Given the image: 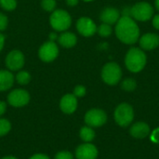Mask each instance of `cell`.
<instances>
[{"mask_svg": "<svg viewBox=\"0 0 159 159\" xmlns=\"http://www.w3.org/2000/svg\"><path fill=\"white\" fill-rule=\"evenodd\" d=\"M140 48L144 50H154L159 46V35L155 33H147L140 36L139 38Z\"/></svg>", "mask_w": 159, "mask_h": 159, "instance_id": "cell-12", "label": "cell"}, {"mask_svg": "<svg viewBox=\"0 0 159 159\" xmlns=\"http://www.w3.org/2000/svg\"><path fill=\"white\" fill-rule=\"evenodd\" d=\"M16 80L20 85H27L31 80V75L27 71H20L16 75Z\"/></svg>", "mask_w": 159, "mask_h": 159, "instance_id": "cell-22", "label": "cell"}, {"mask_svg": "<svg viewBox=\"0 0 159 159\" xmlns=\"http://www.w3.org/2000/svg\"><path fill=\"white\" fill-rule=\"evenodd\" d=\"M151 141L155 143H159V128L154 129L151 133Z\"/></svg>", "mask_w": 159, "mask_h": 159, "instance_id": "cell-29", "label": "cell"}, {"mask_svg": "<svg viewBox=\"0 0 159 159\" xmlns=\"http://www.w3.org/2000/svg\"><path fill=\"white\" fill-rule=\"evenodd\" d=\"M155 7L159 11V0H155Z\"/></svg>", "mask_w": 159, "mask_h": 159, "instance_id": "cell-36", "label": "cell"}, {"mask_svg": "<svg viewBox=\"0 0 159 159\" xmlns=\"http://www.w3.org/2000/svg\"><path fill=\"white\" fill-rule=\"evenodd\" d=\"M107 121L106 113L98 108L89 110L85 115V123L91 128H99L103 126Z\"/></svg>", "mask_w": 159, "mask_h": 159, "instance_id": "cell-7", "label": "cell"}, {"mask_svg": "<svg viewBox=\"0 0 159 159\" xmlns=\"http://www.w3.org/2000/svg\"><path fill=\"white\" fill-rule=\"evenodd\" d=\"M137 88V82L134 78H131V77H129V78H126L124 79L122 82H121V89L125 91H133L135 90Z\"/></svg>", "mask_w": 159, "mask_h": 159, "instance_id": "cell-20", "label": "cell"}, {"mask_svg": "<svg viewBox=\"0 0 159 159\" xmlns=\"http://www.w3.org/2000/svg\"><path fill=\"white\" fill-rule=\"evenodd\" d=\"M102 79L109 86H115L118 84L122 78V70L118 63L108 62L102 69Z\"/></svg>", "mask_w": 159, "mask_h": 159, "instance_id": "cell-3", "label": "cell"}, {"mask_svg": "<svg viewBox=\"0 0 159 159\" xmlns=\"http://www.w3.org/2000/svg\"><path fill=\"white\" fill-rule=\"evenodd\" d=\"M1 159H19L17 158V157H12V156H7V157H4L3 158Z\"/></svg>", "mask_w": 159, "mask_h": 159, "instance_id": "cell-37", "label": "cell"}, {"mask_svg": "<svg viewBox=\"0 0 159 159\" xmlns=\"http://www.w3.org/2000/svg\"><path fill=\"white\" fill-rule=\"evenodd\" d=\"M6 110H7V103L5 102L0 101V117L6 113Z\"/></svg>", "mask_w": 159, "mask_h": 159, "instance_id": "cell-32", "label": "cell"}, {"mask_svg": "<svg viewBox=\"0 0 159 159\" xmlns=\"http://www.w3.org/2000/svg\"><path fill=\"white\" fill-rule=\"evenodd\" d=\"M57 37H58V35L55 33H50L49 34V40L50 41H55L57 39Z\"/></svg>", "mask_w": 159, "mask_h": 159, "instance_id": "cell-35", "label": "cell"}, {"mask_svg": "<svg viewBox=\"0 0 159 159\" xmlns=\"http://www.w3.org/2000/svg\"><path fill=\"white\" fill-rule=\"evenodd\" d=\"M147 63V56L141 48H130L125 56V65L131 73H139L144 69Z\"/></svg>", "mask_w": 159, "mask_h": 159, "instance_id": "cell-2", "label": "cell"}, {"mask_svg": "<svg viewBox=\"0 0 159 159\" xmlns=\"http://www.w3.org/2000/svg\"><path fill=\"white\" fill-rule=\"evenodd\" d=\"M86 92H87V89L84 86L82 85H78L76 86L75 89H74V92L73 94L76 97V98H82L86 95Z\"/></svg>", "mask_w": 159, "mask_h": 159, "instance_id": "cell-26", "label": "cell"}, {"mask_svg": "<svg viewBox=\"0 0 159 159\" xmlns=\"http://www.w3.org/2000/svg\"><path fill=\"white\" fill-rule=\"evenodd\" d=\"M6 65L10 71H19L24 65V55L20 50H11L6 57Z\"/></svg>", "mask_w": 159, "mask_h": 159, "instance_id": "cell-11", "label": "cell"}, {"mask_svg": "<svg viewBox=\"0 0 159 159\" xmlns=\"http://www.w3.org/2000/svg\"><path fill=\"white\" fill-rule=\"evenodd\" d=\"M97 33L99 34V35H101L102 37H108L112 34L113 33V28L112 25L107 24V23H102L100 26L97 27Z\"/></svg>", "mask_w": 159, "mask_h": 159, "instance_id": "cell-21", "label": "cell"}, {"mask_svg": "<svg viewBox=\"0 0 159 159\" xmlns=\"http://www.w3.org/2000/svg\"><path fill=\"white\" fill-rule=\"evenodd\" d=\"M129 133L135 139H144L150 134V128L144 122H137L131 126Z\"/></svg>", "mask_w": 159, "mask_h": 159, "instance_id": "cell-16", "label": "cell"}, {"mask_svg": "<svg viewBox=\"0 0 159 159\" xmlns=\"http://www.w3.org/2000/svg\"><path fill=\"white\" fill-rule=\"evenodd\" d=\"M51 27L59 32H65L72 24V18L70 14L63 9L54 10L49 18Z\"/></svg>", "mask_w": 159, "mask_h": 159, "instance_id": "cell-5", "label": "cell"}, {"mask_svg": "<svg viewBox=\"0 0 159 159\" xmlns=\"http://www.w3.org/2000/svg\"><path fill=\"white\" fill-rule=\"evenodd\" d=\"M39 58L45 62L53 61L59 55V48L54 41H48L44 43L38 51Z\"/></svg>", "mask_w": 159, "mask_h": 159, "instance_id": "cell-9", "label": "cell"}, {"mask_svg": "<svg viewBox=\"0 0 159 159\" xmlns=\"http://www.w3.org/2000/svg\"><path fill=\"white\" fill-rule=\"evenodd\" d=\"M0 5L4 9L10 11L16 8L17 1L16 0H0Z\"/></svg>", "mask_w": 159, "mask_h": 159, "instance_id": "cell-24", "label": "cell"}, {"mask_svg": "<svg viewBox=\"0 0 159 159\" xmlns=\"http://www.w3.org/2000/svg\"><path fill=\"white\" fill-rule=\"evenodd\" d=\"M29 159H50L45 154H34Z\"/></svg>", "mask_w": 159, "mask_h": 159, "instance_id": "cell-31", "label": "cell"}, {"mask_svg": "<svg viewBox=\"0 0 159 159\" xmlns=\"http://www.w3.org/2000/svg\"><path fill=\"white\" fill-rule=\"evenodd\" d=\"M58 41L60 45L63 48H73L76 45L77 42V37L75 34L71 32H63L58 38Z\"/></svg>", "mask_w": 159, "mask_h": 159, "instance_id": "cell-18", "label": "cell"}, {"mask_svg": "<svg viewBox=\"0 0 159 159\" xmlns=\"http://www.w3.org/2000/svg\"><path fill=\"white\" fill-rule=\"evenodd\" d=\"M7 23H8L7 17L5 14L0 13V32H1V31H4V30L7 28Z\"/></svg>", "mask_w": 159, "mask_h": 159, "instance_id": "cell-28", "label": "cell"}, {"mask_svg": "<svg viewBox=\"0 0 159 159\" xmlns=\"http://www.w3.org/2000/svg\"><path fill=\"white\" fill-rule=\"evenodd\" d=\"M4 44H5V37H4V35L0 33V51H1L2 48H4Z\"/></svg>", "mask_w": 159, "mask_h": 159, "instance_id": "cell-34", "label": "cell"}, {"mask_svg": "<svg viewBox=\"0 0 159 159\" xmlns=\"http://www.w3.org/2000/svg\"><path fill=\"white\" fill-rule=\"evenodd\" d=\"M79 0H66V4L70 7H75L78 4Z\"/></svg>", "mask_w": 159, "mask_h": 159, "instance_id": "cell-33", "label": "cell"}, {"mask_svg": "<svg viewBox=\"0 0 159 159\" xmlns=\"http://www.w3.org/2000/svg\"><path fill=\"white\" fill-rule=\"evenodd\" d=\"M42 7L48 12H51L56 7V0H42Z\"/></svg>", "mask_w": 159, "mask_h": 159, "instance_id": "cell-25", "label": "cell"}, {"mask_svg": "<svg viewBox=\"0 0 159 159\" xmlns=\"http://www.w3.org/2000/svg\"><path fill=\"white\" fill-rule=\"evenodd\" d=\"M79 136H80V138H81V140L83 142H85V143H90L95 138V131L93 130V129L91 127L85 126V127H82L80 129Z\"/></svg>", "mask_w": 159, "mask_h": 159, "instance_id": "cell-19", "label": "cell"}, {"mask_svg": "<svg viewBox=\"0 0 159 159\" xmlns=\"http://www.w3.org/2000/svg\"><path fill=\"white\" fill-rule=\"evenodd\" d=\"M115 120L121 127H128L134 118V111L130 104L121 103L115 110Z\"/></svg>", "mask_w": 159, "mask_h": 159, "instance_id": "cell-6", "label": "cell"}, {"mask_svg": "<svg viewBox=\"0 0 159 159\" xmlns=\"http://www.w3.org/2000/svg\"><path fill=\"white\" fill-rule=\"evenodd\" d=\"M98 157V149L90 143L80 144L75 150L76 159H96Z\"/></svg>", "mask_w": 159, "mask_h": 159, "instance_id": "cell-13", "label": "cell"}, {"mask_svg": "<svg viewBox=\"0 0 159 159\" xmlns=\"http://www.w3.org/2000/svg\"><path fill=\"white\" fill-rule=\"evenodd\" d=\"M54 159H74V156L69 151H60L56 154Z\"/></svg>", "mask_w": 159, "mask_h": 159, "instance_id": "cell-27", "label": "cell"}, {"mask_svg": "<svg viewBox=\"0 0 159 159\" xmlns=\"http://www.w3.org/2000/svg\"><path fill=\"white\" fill-rule=\"evenodd\" d=\"M83 1H85V2H91V1H93V0H83Z\"/></svg>", "mask_w": 159, "mask_h": 159, "instance_id": "cell-38", "label": "cell"}, {"mask_svg": "<svg viewBox=\"0 0 159 159\" xmlns=\"http://www.w3.org/2000/svg\"><path fill=\"white\" fill-rule=\"evenodd\" d=\"M120 17H121L120 11L117 8L113 7H105L100 15L101 20L103 23H107L110 25L116 24L118 21V20L120 19Z\"/></svg>", "mask_w": 159, "mask_h": 159, "instance_id": "cell-15", "label": "cell"}, {"mask_svg": "<svg viewBox=\"0 0 159 159\" xmlns=\"http://www.w3.org/2000/svg\"><path fill=\"white\" fill-rule=\"evenodd\" d=\"M11 129V123L6 118L0 117V137L7 135Z\"/></svg>", "mask_w": 159, "mask_h": 159, "instance_id": "cell-23", "label": "cell"}, {"mask_svg": "<svg viewBox=\"0 0 159 159\" xmlns=\"http://www.w3.org/2000/svg\"><path fill=\"white\" fill-rule=\"evenodd\" d=\"M30 102V94L27 90L22 89H17L9 92L7 95V102L9 105L15 108H20L27 105Z\"/></svg>", "mask_w": 159, "mask_h": 159, "instance_id": "cell-8", "label": "cell"}, {"mask_svg": "<svg viewBox=\"0 0 159 159\" xmlns=\"http://www.w3.org/2000/svg\"><path fill=\"white\" fill-rule=\"evenodd\" d=\"M76 29L78 33L85 37L92 36L97 33L96 23L88 17H82L76 21Z\"/></svg>", "mask_w": 159, "mask_h": 159, "instance_id": "cell-10", "label": "cell"}, {"mask_svg": "<svg viewBox=\"0 0 159 159\" xmlns=\"http://www.w3.org/2000/svg\"><path fill=\"white\" fill-rule=\"evenodd\" d=\"M154 16L153 6L145 1L138 2L130 7V17L136 21H147Z\"/></svg>", "mask_w": 159, "mask_h": 159, "instance_id": "cell-4", "label": "cell"}, {"mask_svg": "<svg viewBox=\"0 0 159 159\" xmlns=\"http://www.w3.org/2000/svg\"><path fill=\"white\" fill-rule=\"evenodd\" d=\"M77 98L74 94H65L60 101V109L66 115L75 113L77 109Z\"/></svg>", "mask_w": 159, "mask_h": 159, "instance_id": "cell-14", "label": "cell"}, {"mask_svg": "<svg viewBox=\"0 0 159 159\" xmlns=\"http://www.w3.org/2000/svg\"><path fill=\"white\" fill-rule=\"evenodd\" d=\"M14 83V75L7 70H0V91L9 89Z\"/></svg>", "mask_w": 159, "mask_h": 159, "instance_id": "cell-17", "label": "cell"}, {"mask_svg": "<svg viewBox=\"0 0 159 159\" xmlns=\"http://www.w3.org/2000/svg\"><path fill=\"white\" fill-rule=\"evenodd\" d=\"M152 25L155 29L159 30V14L154 15L152 18Z\"/></svg>", "mask_w": 159, "mask_h": 159, "instance_id": "cell-30", "label": "cell"}, {"mask_svg": "<svg viewBox=\"0 0 159 159\" xmlns=\"http://www.w3.org/2000/svg\"><path fill=\"white\" fill-rule=\"evenodd\" d=\"M115 31L118 40L126 45H133L139 41L140 27L131 17L121 16L116 23Z\"/></svg>", "mask_w": 159, "mask_h": 159, "instance_id": "cell-1", "label": "cell"}]
</instances>
